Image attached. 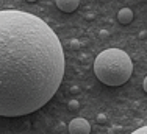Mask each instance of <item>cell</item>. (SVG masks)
<instances>
[{"instance_id":"8","label":"cell","mask_w":147,"mask_h":134,"mask_svg":"<svg viewBox=\"0 0 147 134\" xmlns=\"http://www.w3.org/2000/svg\"><path fill=\"white\" fill-rule=\"evenodd\" d=\"M97 122H99V123H105V122H107V115H105V114H99V115H97Z\"/></svg>"},{"instance_id":"1","label":"cell","mask_w":147,"mask_h":134,"mask_svg":"<svg viewBox=\"0 0 147 134\" xmlns=\"http://www.w3.org/2000/svg\"><path fill=\"white\" fill-rule=\"evenodd\" d=\"M64 76V52L41 17L0 9V117H20L52 100Z\"/></svg>"},{"instance_id":"7","label":"cell","mask_w":147,"mask_h":134,"mask_svg":"<svg viewBox=\"0 0 147 134\" xmlns=\"http://www.w3.org/2000/svg\"><path fill=\"white\" fill-rule=\"evenodd\" d=\"M131 134H147V126H141V128H138L136 131H133Z\"/></svg>"},{"instance_id":"10","label":"cell","mask_w":147,"mask_h":134,"mask_svg":"<svg viewBox=\"0 0 147 134\" xmlns=\"http://www.w3.org/2000/svg\"><path fill=\"white\" fill-rule=\"evenodd\" d=\"M142 87H144V92L147 94V76L144 78V83H142Z\"/></svg>"},{"instance_id":"2","label":"cell","mask_w":147,"mask_h":134,"mask_svg":"<svg viewBox=\"0 0 147 134\" xmlns=\"http://www.w3.org/2000/svg\"><path fill=\"white\" fill-rule=\"evenodd\" d=\"M130 56L121 48H107L94 59V73L100 83L116 87L127 83L131 76Z\"/></svg>"},{"instance_id":"5","label":"cell","mask_w":147,"mask_h":134,"mask_svg":"<svg viewBox=\"0 0 147 134\" xmlns=\"http://www.w3.org/2000/svg\"><path fill=\"white\" fill-rule=\"evenodd\" d=\"M133 11L130 8H122L121 11L117 13V20L122 23V25H128V23L133 22Z\"/></svg>"},{"instance_id":"6","label":"cell","mask_w":147,"mask_h":134,"mask_svg":"<svg viewBox=\"0 0 147 134\" xmlns=\"http://www.w3.org/2000/svg\"><path fill=\"white\" fill-rule=\"evenodd\" d=\"M78 106H80V105H78V101H77V100H71V101H69V109H72V111H74V109H78Z\"/></svg>"},{"instance_id":"9","label":"cell","mask_w":147,"mask_h":134,"mask_svg":"<svg viewBox=\"0 0 147 134\" xmlns=\"http://www.w3.org/2000/svg\"><path fill=\"white\" fill-rule=\"evenodd\" d=\"M71 47H72V48H78V47H80L78 39H72V41H71Z\"/></svg>"},{"instance_id":"11","label":"cell","mask_w":147,"mask_h":134,"mask_svg":"<svg viewBox=\"0 0 147 134\" xmlns=\"http://www.w3.org/2000/svg\"><path fill=\"white\" fill-rule=\"evenodd\" d=\"M27 2H36V0H27Z\"/></svg>"},{"instance_id":"4","label":"cell","mask_w":147,"mask_h":134,"mask_svg":"<svg viewBox=\"0 0 147 134\" xmlns=\"http://www.w3.org/2000/svg\"><path fill=\"white\" fill-rule=\"evenodd\" d=\"M55 5L63 13H74L80 5V0H55Z\"/></svg>"},{"instance_id":"3","label":"cell","mask_w":147,"mask_h":134,"mask_svg":"<svg viewBox=\"0 0 147 134\" xmlns=\"http://www.w3.org/2000/svg\"><path fill=\"white\" fill-rule=\"evenodd\" d=\"M67 129H69V134H89L91 133V125L86 119L77 117L69 123Z\"/></svg>"}]
</instances>
